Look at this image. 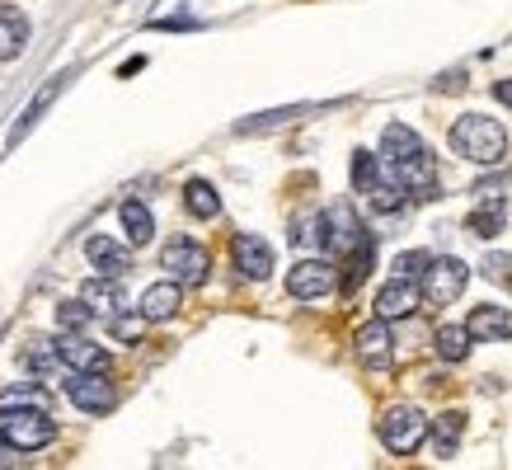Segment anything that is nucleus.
<instances>
[{
  "label": "nucleus",
  "mask_w": 512,
  "mask_h": 470,
  "mask_svg": "<svg viewBox=\"0 0 512 470\" xmlns=\"http://www.w3.org/2000/svg\"><path fill=\"white\" fill-rule=\"evenodd\" d=\"M451 151L461 160H470V165L489 170V165H498V160L508 156V132L489 113H466V118L451 123Z\"/></svg>",
  "instance_id": "f257e3e1"
},
{
  "label": "nucleus",
  "mask_w": 512,
  "mask_h": 470,
  "mask_svg": "<svg viewBox=\"0 0 512 470\" xmlns=\"http://www.w3.org/2000/svg\"><path fill=\"white\" fill-rule=\"evenodd\" d=\"M57 438V423L47 419L43 405H5L0 409V442L15 452H43Z\"/></svg>",
  "instance_id": "f03ea898"
},
{
  "label": "nucleus",
  "mask_w": 512,
  "mask_h": 470,
  "mask_svg": "<svg viewBox=\"0 0 512 470\" xmlns=\"http://www.w3.org/2000/svg\"><path fill=\"white\" fill-rule=\"evenodd\" d=\"M376 433H381V447L395 456L419 452L423 438H428V414L414 405H390L381 419H376Z\"/></svg>",
  "instance_id": "7ed1b4c3"
},
{
  "label": "nucleus",
  "mask_w": 512,
  "mask_h": 470,
  "mask_svg": "<svg viewBox=\"0 0 512 470\" xmlns=\"http://www.w3.org/2000/svg\"><path fill=\"white\" fill-rule=\"evenodd\" d=\"M160 268H165L179 287H202V282H207V268H212V254H207V245H198L193 235H174L170 245L160 250Z\"/></svg>",
  "instance_id": "20e7f679"
},
{
  "label": "nucleus",
  "mask_w": 512,
  "mask_h": 470,
  "mask_svg": "<svg viewBox=\"0 0 512 470\" xmlns=\"http://www.w3.org/2000/svg\"><path fill=\"white\" fill-rule=\"evenodd\" d=\"M466 282H470V268L461 259H428L419 287L428 306H451V301L466 292Z\"/></svg>",
  "instance_id": "39448f33"
},
{
  "label": "nucleus",
  "mask_w": 512,
  "mask_h": 470,
  "mask_svg": "<svg viewBox=\"0 0 512 470\" xmlns=\"http://www.w3.org/2000/svg\"><path fill=\"white\" fill-rule=\"evenodd\" d=\"M66 400L85 414H109L118 405V386L109 381V372H71L66 376Z\"/></svg>",
  "instance_id": "423d86ee"
},
{
  "label": "nucleus",
  "mask_w": 512,
  "mask_h": 470,
  "mask_svg": "<svg viewBox=\"0 0 512 470\" xmlns=\"http://www.w3.org/2000/svg\"><path fill=\"white\" fill-rule=\"evenodd\" d=\"M339 287V268L329 264V259H301V264L287 273V292L296 301H320L329 297Z\"/></svg>",
  "instance_id": "0eeeda50"
},
{
  "label": "nucleus",
  "mask_w": 512,
  "mask_h": 470,
  "mask_svg": "<svg viewBox=\"0 0 512 470\" xmlns=\"http://www.w3.org/2000/svg\"><path fill=\"white\" fill-rule=\"evenodd\" d=\"M57 362H62V367H71V372H109L113 358L99 344H90V339H85V329H80V334L62 329V339H57Z\"/></svg>",
  "instance_id": "6e6552de"
},
{
  "label": "nucleus",
  "mask_w": 512,
  "mask_h": 470,
  "mask_svg": "<svg viewBox=\"0 0 512 470\" xmlns=\"http://www.w3.org/2000/svg\"><path fill=\"white\" fill-rule=\"evenodd\" d=\"M353 353L357 362H367V367H386L395 358V334H390V320H367V325H357L353 334Z\"/></svg>",
  "instance_id": "1a4fd4ad"
},
{
  "label": "nucleus",
  "mask_w": 512,
  "mask_h": 470,
  "mask_svg": "<svg viewBox=\"0 0 512 470\" xmlns=\"http://www.w3.org/2000/svg\"><path fill=\"white\" fill-rule=\"evenodd\" d=\"M423 306V287L414 278H390L381 292H376V315L381 320H409V315Z\"/></svg>",
  "instance_id": "9d476101"
},
{
  "label": "nucleus",
  "mask_w": 512,
  "mask_h": 470,
  "mask_svg": "<svg viewBox=\"0 0 512 470\" xmlns=\"http://www.w3.org/2000/svg\"><path fill=\"white\" fill-rule=\"evenodd\" d=\"M231 254H235V268L245 273V278H268L273 273V245H268L264 235H254V231H240L231 240Z\"/></svg>",
  "instance_id": "9b49d317"
},
{
  "label": "nucleus",
  "mask_w": 512,
  "mask_h": 470,
  "mask_svg": "<svg viewBox=\"0 0 512 470\" xmlns=\"http://www.w3.org/2000/svg\"><path fill=\"white\" fill-rule=\"evenodd\" d=\"M80 301H85V306H90V315H99V320H109V315L127 311L123 282L109 278V273H99V278L85 282V287H80Z\"/></svg>",
  "instance_id": "f8f14e48"
},
{
  "label": "nucleus",
  "mask_w": 512,
  "mask_h": 470,
  "mask_svg": "<svg viewBox=\"0 0 512 470\" xmlns=\"http://www.w3.org/2000/svg\"><path fill=\"white\" fill-rule=\"evenodd\" d=\"M466 334L480 344H503V339H512V311L508 306H475L466 320Z\"/></svg>",
  "instance_id": "ddd939ff"
},
{
  "label": "nucleus",
  "mask_w": 512,
  "mask_h": 470,
  "mask_svg": "<svg viewBox=\"0 0 512 470\" xmlns=\"http://www.w3.org/2000/svg\"><path fill=\"white\" fill-rule=\"evenodd\" d=\"M179 306H184V287H179L174 278H165V282H156V287H146V292H141V315H146V325L174 320Z\"/></svg>",
  "instance_id": "4468645a"
},
{
  "label": "nucleus",
  "mask_w": 512,
  "mask_h": 470,
  "mask_svg": "<svg viewBox=\"0 0 512 470\" xmlns=\"http://www.w3.org/2000/svg\"><path fill=\"white\" fill-rule=\"evenodd\" d=\"M320 217H325V250L348 254L357 240H367V231H362L357 217H353V207H329V212H320Z\"/></svg>",
  "instance_id": "2eb2a0df"
},
{
  "label": "nucleus",
  "mask_w": 512,
  "mask_h": 470,
  "mask_svg": "<svg viewBox=\"0 0 512 470\" xmlns=\"http://www.w3.org/2000/svg\"><path fill=\"white\" fill-rule=\"evenodd\" d=\"M85 259H90L99 273H109V278H123L127 268H132V250L118 245L113 235H90V240H85Z\"/></svg>",
  "instance_id": "dca6fc26"
},
{
  "label": "nucleus",
  "mask_w": 512,
  "mask_h": 470,
  "mask_svg": "<svg viewBox=\"0 0 512 470\" xmlns=\"http://www.w3.org/2000/svg\"><path fill=\"white\" fill-rule=\"evenodd\" d=\"M419 156H428V151H423V137L414 127L390 123L386 132H381V160H386V165H404V160H419Z\"/></svg>",
  "instance_id": "f3484780"
},
{
  "label": "nucleus",
  "mask_w": 512,
  "mask_h": 470,
  "mask_svg": "<svg viewBox=\"0 0 512 470\" xmlns=\"http://www.w3.org/2000/svg\"><path fill=\"white\" fill-rule=\"evenodd\" d=\"M118 221H123V235H127L132 250H141V245L156 240V217H151V207L137 203V198H127V203L118 207Z\"/></svg>",
  "instance_id": "a211bd4d"
},
{
  "label": "nucleus",
  "mask_w": 512,
  "mask_h": 470,
  "mask_svg": "<svg viewBox=\"0 0 512 470\" xmlns=\"http://www.w3.org/2000/svg\"><path fill=\"white\" fill-rule=\"evenodd\" d=\"M29 47V19L19 10H0V62H15Z\"/></svg>",
  "instance_id": "6ab92c4d"
},
{
  "label": "nucleus",
  "mask_w": 512,
  "mask_h": 470,
  "mask_svg": "<svg viewBox=\"0 0 512 470\" xmlns=\"http://www.w3.org/2000/svg\"><path fill=\"white\" fill-rule=\"evenodd\" d=\"M184 207L198 221L221 217V198H217V188L207 184V179H188V184H184Z\"/></svg>",
  "instance_id": "aec40b11"
},
{
  "label": "nucleus",
  "mask_w": 512,
  "mask_h": 470,
  "mask_svg": "<svg viewBox=\"0 0 512 470\" xmlns=\"http://www.w3.org/2000/svg\"><path fill=\"white\" fill-rule=\"evenodd\" d=\"M461 433H466V414H437L433 419V442H437V456L447 461V456H456V442H461Z\"/></svg>",
  "instance_id": "412c9836"
},
{
  "label": "nucleus",
  "mask_w": 512,
  "mask_h": 470,
  "mask_svg": "<svg viewBox=\"0 0 512 470\" xmlns=\"http://www.w3.org/2000/svg\"><path fill=\"white\" fill-rule=\"evenodd\" d=\"M466 353H470L466 325H442L437 329V358L442 362H466Z\"/></svg>",
  "instance_id": "4be33fe9"
},
{
  "label": "nucleus",
  "mask_w": 512,
  "mask_h": 470,
  "mask_svg": "<svg viewBox=\"0 0 512 470\" xmlns=\"http://www.w3.org/2000/svg\"><path fill=\"white\" fill-rule=\"evenodd\" d=\"M503 217H508L503 207H475V212L466 217V231H470V235H480V240H489V235L503 231Z\"/></svg>",
  "instance_id": "5701e85b"
},
{
  "label": "nucleus",
  "mask_w": 512,
  "mask_h": 470,
  "mask_svg": "<svg viewBox=\"0 0 512 470\" xmlns=\"http://www.w3.org/2000/svg\"><path fill=\"white\" fill-rule=\"evenodd\" d=\"M90 306L85 301H57V329H71V334H80V329H90Z\"/></svg>",
  "instance_id": "b1692460"
},
{
  "label": "nucleus",
  "mask_w": 512,
  "mask_h": 470,
  "mask_svg": "<svg viewBox=\"0 0 512 470\" xmlns=\"http://www.w3.org/2000/svg\"><path fill=\"white\" fill-rule=\"evenodd\" d=\"M24 367H29L33 376H47L52 367H57V344H47V339H33V344L24 348Z\"/></svg>",
  "instance_id": "393cba45"
},
{
  "label": "nucleus",
  "mask_w": 512,
  "mask_h": 470,
  "mask_svg": "<svg viewBox=\"0 0 512 470\" xmlns=\"http://www.w3.org/2000/svg\"><path fill=\"white\" fill-rule=\"evenodd\" d=\"M376 179H381V156H372V151H357V156H353V188H357V193H367Z\"/></svg>",
  "instance_id": "a878e982"
},
{
  "label": "nucleus",
  "mask_w": 512,
  "mask_h": 470,
  "mask_svg": "<svg viewBox=\"0 0 512 470\" xmlns=\"http://www.w3.org/2000/svg\"><path fill=\"white\" fill-rule=\"evenodd\" d=\"M141 329H146V315H127V311L109 315V334L118 339V344H137Z\"/></svg>",
  "instance_id": "bb28decb"
},
{
  "label": "nucleus",
  "mask_w": 512,
  "mask_h": 470,
  "mask_svg": "<svg viewBox=\"0 0 512 470\" xmlns=\"http://www.w3.org/2000/svg\"><path fill=\"white\" fill-rule=\"evenodd\" d=\"M57 94H62V80H52V85H47V90H43V94H38V99H33V104H29V113H24V118H19V127H15V141L24 137V132H29V127L38 123V118H43V109H47V104H52V99H57Z\"/></svg>",
  "instance_id": "cd10ccee"
},
{
  "label": "nucleus",
  "mask_w": 512,
  "mask_h": 470,
  "mask_svg": "<svg viewBox=\"0 0 512 470\" xmlns=\"http://www.w3.org/2000/svg\"><path fill=\"white\" fill-rule=\"evenodd\" d=\"M475 207H503V212H508V188L498 184V179L480 184V188H475Z\"/></svg>",
  "instance_id": "c85d7f7f"
},
{
  "label": "nucleus",
  "mask_w": 512,
  "mask_h": 470,
  "mask_svg": "<svg viewBox=\"0 0 512 470\" xmlns=\"http://www.w3.org/2000/svg\"><path fill=\"white\" fill-rule=\"evenodd\" d=\"M480 268L489 282H512V254H484Z\"/></svg>",
  "instance_id": "c756f323"
},
{
  "label": "nucleus",
  "mask_w": 512,
  "mask_h": 470,
  "mask_svg": "<svg viewBox=\"0 0 512 470\" xmlns=\"http://www.w3.org/2000/svg\"><path fill=\"white\" fill-rule=\"evenodd\" d=\"M423 268H428V254L409 250V254H400V259H395V278H419Z\"/></svg>",
  "instance_id": "7c9ffc66"
},
{
  "label": "nucleus",
  "mask_w": 512,
  "mask_h": 470,
  "mask_svg": "<svg viewBox=\"0 0 512 470\" xmlns=\"http://www.w3.org/2000/svg\"><path fill=\"white\" fill-rule=\"evenodd\" d=\"M5 405H43L47 409V395L38 386H15V391H5Z\"/></svg>",
  "instance_id": "2f4dec72"
},
{
  "label": "nucleus",
  "mask_w": 512,
  "mask_h": 470,
  "mask_svg": "<svg viewBox=\"0 0 512 470\" xmlns=\"http://www.w3.org/2000/svg\"><path fill=\"white\" fill-rule=\"evenodd\" d=\"M494 94H498V99H503V104H508V109H512V80H498V85H494Z\"/></svg>",
  "instance_id": "473e14b6"
},
{
  "label": "nucleus",
  "mask_w": 512,
  "mask_h": 470,
  "mask_svg": "<svg viewBox=\"0 0 512 470\" xmlns=\"http://www.w3.org/2000/svg\"><path fill=\"white\" fill-rule=\"evenodd\" d=\"M0 461H5V442H0Z\"/></svg>",
  "instance_id": "72a5a7b5"
}]
</instances>
